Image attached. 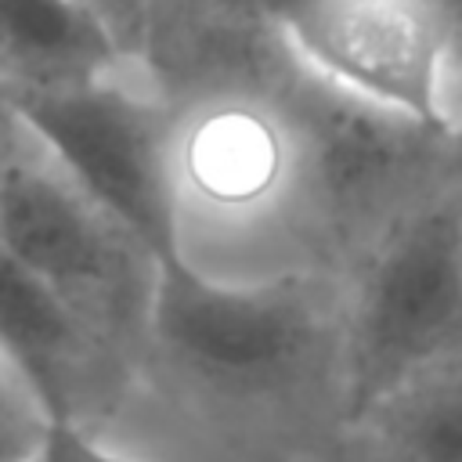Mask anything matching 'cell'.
Masks as SVG:
<instances>
[{"label":"cell","mask_w":462,"mask_h":462,"mask_svg":"<svg viewBox=\"0 0 462 462\" xmlns=\"http://www.w3.org/2000/svg\"><path fill=\"white\" fill-rule=\"evenodd\" d=\"M300 72L448 137L455 90V29L437 0H289L274 25Z\"/></svg>","instance_id":"4"},{"label":"cell","mask_w":462,"mask_h":462,"mask_svg":"<svg viewBox=\"0 0 462 462\" xmlns=\"http://www.w3.org/2000/svg\"><path fill=\"white\" fill-rule=\"evenodd\" d=\"M444 177H448V184L462 188V101H458L455 126L444 137Z\"/></svg>","instance_id":"14"},{"label":"cell","mask_w":462,"mask_h":462,"mask_svg":"<svg viewBox=\"0 0 462 462\" xmlns=\"http://www.w3.org/2000/svg\"><path fill=\"white\" fill-rule=\"evenodd\" d=\"M18 130V126H14ZM0 148V249L58 289L108 343L144 336L155 260L22 130Z\"/></svg>","instance_id":"5"},{"label":"cell","mask_w":462,"mask_h":462,"mask_svg":"<svg viewBox=\"0 0 462 462\" xmlns=\"http://www.w3.org/2000/svg\"><path fill=\"white\" fill-rule=\"evenodd\" d=\"M32 462H148V458L105 444L79 419H43V433Z\"/></svg>","instance_id":"11"},{"label":"cell","mask_w":462,"mask_h":462,"mask_svg":"<svg viewBox=\"0 0 462 462\" xmlns=\"http://www.w3.org/2000/svg\"><path fill=\"white\" fill-rule=\"evenodd\" d=\"M224 18H235V22H249L256 29H271L278 25L282 11L289 7V0H209Z\"/></svg>","instance_id":"13"},{"label":"cell","mask_w":462,"mask_h":462,"mask_svg":"<svg viewBox=\"0 0 462 462\" xmlns=\"http://www.w3.org/2000/svg\"><path fill=\"white\" fill-rule=\"evenodd\" d=\"M180 224L191 213L224 224H256L300 206L296 137L285 108L213 101L173 134Z\"/></svg>","instance_id":"6"},{"label":"cell","mask_w":462,"mask_h":462,"mask_svg":"<svg viewBox=\"0 0 462 462\" xmlns=\"http://www.w3.org/2000/svg\"><path fill=\"white\" fill-rule=\"evenodd\" d=\"M462 361V188L404 206L357 256L339 303V419L361 422L426 372Z\"/></svg>","instance_id":"1"},{"label":"cell","mask_w":462,"mask_h":462,"mask_svg":"<svg viewBox=\"0 0 462 462\" xmlns=\"http://www.w3.org/2000/svg\"><path fill=\"white\" fill-rule=\"evenodd\" d=\"M137 61L87 0H0V90L72 87Z\"/></svg>","instance_id":"8"},{"label":"cell","mask_w":462,"mask_h":462,"mask_svg":"<svg viewBox=\"0 0 462 462\" xmlns=\"http://www.w3.org/2000/svg\"><path fill=\"white\" fill-rule=\"evenodd\" d=\"M87 4L112 25V32L123 40V47L141 61L148 51V40H152L159 0H87Z\"/></svg>","instance_id":"12"},{"label":"cell","mask_w":462,"mask_h":462,"mask_svg":"<svg viewBox=\"0 0 462 462\" xmlns=\"http://www.w3.org/2000/svg\"><path fill=\"white\" fill-rule=\"evenodd\" d=\"M112 343L40 274L0 249V361L43 419H79Z\"/></svg>","instance_id":"7"},{"label":"cell","mask_w":462,"mask_h":462,"mask_svg":"<svg viewBox=\"0 0 462 462\" xmlns=\"http://www.w3.org/2000/svg\"><path fill=\"white\" fill-rule=\"evenodd\" d=\"M4 116L152 260L184 253L173 177V134L159 97L126 72L47 87L0 90Z\"/></svg>","instance_id":"3"},{"label":"cell","mask_w":462,"mask_h":462,"mask_svg":"<svg viewBox=\"0 0 462 462\" xmlns=\"http://www.w3.org/2000/svg\"><path fill=\"white\" fill-rule=\"evenodd\" d=\"M43 415L0 361V462H32Z\"/></svg>","instance_id":"10"},{"label":"cell","mask_w":462,"mask_h":462,"mask_svg":"<svg viewBox=\"0 0 462 462\" xmlns=\"http://www.w3.org/2000/svg\"><path fill=\"white\" fill-rule=\"evenodd\" d=\"M350 430L368 462H462V361L419 375Z\"/></svg>","instance_id":"9"},{"label":"cell","mask_w":462,"mask_h":462,"mask_svg":"<svg viewBox=\"0 0 462 462\" xmlns=\"http://www.w3.org/2000/svg\"><path fill=\"white\" fill-rule=\"evenodd\" d=\"M339 300L310 274L227 278L195 256L155 260L144 339L191 386L231 401H263L310 379L339 354Z\"/></svg>","instance_id":"2"}]
</instances>
